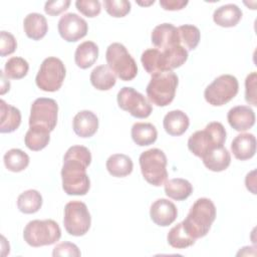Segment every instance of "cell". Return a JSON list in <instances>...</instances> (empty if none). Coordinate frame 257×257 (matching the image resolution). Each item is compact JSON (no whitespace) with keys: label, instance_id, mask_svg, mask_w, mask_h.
<instances>
[{"label":"cell","instance_id":"6da1fadb","mask_svg":"<svg viewBox=\"0 0 257 257\" xmlns=\"http://www.w3.org/2000/svg\"><path fill=\"white\" fill-rule=\"evenodd\" d=\"M91 163V154L86 147L72 146L64 157L61 169L62 189L67 195L84 196L90 188L86 169Z\"/></svg>","mask_w":257,"mask_h":257},{"label":"cell","instance_id":"7a4b0ae2","mask_svg":"<svg viewBox=\"0 0 257 257\" xmlns=\"http://www.w3.org/2000/svg\"><path fill=\"white\" fill-rule=\"evenodd\" d=\"M216 219V207L208 198H200L191 207L182 222L186 232L194 239L205 237Z\"/></svg>","mask_w":257,"mask_h":257},{"label":"cell","instance_id":"3957f363","mask_svg":"<svg viewBox=\"0 0 257 257\" xmlns=\"http://www.w3.org/2000/svg\"><path fill=\"white\" fill-rule=\"evenodd\" d=\"M226 137L224 125L219 121H212L204 130L191 135L188 140V148L193 155L202 159L211 150L223 147Z\"/></svg>","mask_w":257,"mask_h":257},{"label":"cell","instance_id":"277c9868","mask_svg":"<svg viewBox=\"0 0 257 257\" xmlns=\"http://www.w3.org/2000/svg\"><path fill=\"white\" fill-rule=\"evenodd\" d=\"M178 83L179 78L173 70L153 74L146 89L150 101L157 106H167L174 100Z\"/></svg>","mask_w":257,"mask_h":257},{"label":"cell","instance_id":"5b68a950","mask_svg":"<svg viewBox=\"0 0 257 257\" xmlns=\"http://www.w3.org/2000/svg\"><path fill=\"white\" fill-rule=\"evenodd\" d=\"M144 179L155 187L164 185L168 179L167 157L160 149H150L143 152L139 159Z\"/></svg>","mask_w":257,"mask_h":257},{"label":"cell","instance_id":"8992f818","mask_svg":"<svg viewBox=\"0 0 257 257\" xmlns=\"http://www.w3.org/2000/svg\"><path fill=\"white\" fill-rule=\"evenodd\" d=\"M60 237V227L51 219L32 220L27 223L23 231L24 241L32 247L54 244Z\"/></svg>","mask_w":257,"mask_h":257},{"label":"cell","instance_id":"52a82bcc","mask_svg":"<svg viewBox=\"0 0 257 257\" xmlns=\"http://www.w3.org/2000/svg\"><path fill=\"white\" fill-rule=\"evenodd\" d=\"M105 58L108 67L121 80L130 81L137 76V63L123 44L118 42L109 44L105 52Z\"/></svg>","mask_w":257,"mask_h":257},{"label":"cell","instance_id":"ba28073f","mask_svg":"<svg viewBox=\"0 0 257 257\" xmlns=\"http://www.w3.org/2000/svg\"><path fill=\"white\" fill-rule=\"evenodd\" d=\"M66 69L63 62L57 57L45 58L36 74V85L43 91H57L65 78Z\"/></svg>","mask_w":257,"mask_h":257},{"label":"cell","instance_id":"9c48e42d","mask_svg":"<svg viewBox=\"0 0 257 257\" xmlns=\"http://www.w3.org/2000/svg\"><path fill=\"white\" fill-rule=\"evenodd\" d=\"M238 79L231 74H222L206 87L204 97L209 104L221 106L233 99L238 93Z\"/></svg>","mask_w":257,"mask_h":257},{"label":"cell","instance_id":"30bf717a","mask_svg":"<svg viewBox=\"0 0 257 257\" xmlns=\"http://www.w3.org/2000/svg\"><path fill=\"white\" fill-rule=\"evenodd\" d=\"M91 224L87 206L80 201H70L64 207L63 225L66 232L72 236L85 235Z\"/></svg>","mask_w":257,"mask_h":257},{"label":"cell","instance_id":"8fae6325","mask_svg":"<svg viewBox=\"0 0 257 257\" xmlns=\"http://www.w3.org/2000/svg\"><path fill=\"white\" fill-rule=\"evenodd\" d=\"M57 102L48 97L36 98L31 104L29 126H40L52 132L57 123Z\"/></svg>","mask_w":257,"mask_h":257},{"label":"cell","instance_id":"7c38bea8","mask_svg":"<svg viewBox=\"0 0 257 257\" xmlns=\"http://www.w3.org/2000/svg\"><path fill=\"white\" fill-rule=\"evenodd\" d=\"M117 104L137 118H146L152 113V105L149 100L133 87L124 86L120 88L116 96Z\"/></svg>","mask_w":257,"mask_h":257},{"label":"cell","instance_id":"4fadbf2b","mask_svg":"<svg viewBox=\"0 0 257 257\" xmlns=\"http://www.w3.org/2000/svg\"><path fill=\"white\" fill-rule=\"evenodd\" d=\"M58 32L62 39L67 42H76L87 34L86 21L75 13H66L58 21Z\"/></svg>","mask_w":257,"mask_h":257},{"label":"cell","instance_id":"5bb4252c","mask_svg":"<svg viewBox=\"0 0 257 257\" xmlns=\"http://www.w3.org/2000/svg\"><path fill=\"white\" fill-rule=\"evenodd\" d=\"M153 45L159 50H166L181 45L178 28L171 23H163L154 28L151 34Z\"/></svg>","mask_w":257,"mask_h":257},{"label":"cell","instance_id":"9a60e30c","mask_svg":"<svg viewBox=\"0 0 257 257\" xmlns=\"http://www.w3.org/2000/svg\"><path fill=\"white\" fill-rule=\"evenodd\" d=\"M150 216L156 225L167 227L177 219L178 210L173 202L167 199H158L151 206Z\"/></svg>","mask_w":257,"mask_h":257},{"label":"cell","instance_id":"2e32d148","mask_svg":"<svg viewBox=\"0 0 257 257\" xmlns=\"http://www.w3.org/2000/svg\"><path fill=\"white\" fill-rule=\"evenodd\" d=\"M227 120L237 132H245L255 123V112L249 105H237L227 113Z\"/></svg>","mask_w":257,"mask_h":257},{"label":"cell","instance_id":"e0dca14e","mask_svg":"<svg viewBox=\"0 0 257 257\" xmlns=\"http://www.w3.org/2000/svg\"><path fill=\"white\" fill-rule=\"evenodd\" d=\"M72 127L78 137L90 138L97 132L98 118L90 110H80L73 117Z\"/></svg>","mask_w":257,"mask_h":257},{"label":"cell","instance_id":"ac0fdd59","mask_svg":"<svg viewBox=\"0 0 257 257\" xmlns=\"http://www.w3.org/2000/svg\"><path fill=\"white\" fill-rule=\"evenodd\" d=\"M141 61L145 70L151 75L163 71H172L169 68L165 52L157 48H149L145 50L141 56Z\"/></svg>","mask_w":257,"mask_h":257},{"label":"cell","instance_id":"d6986e66","mask_svg":"<svg viewBox=\"0 0 257 257\" xmlns=\"http://www.w3.org/2000/svg\"><path fill=\"white\" fill-rule=\"evenodd\" d=\"M231 151L234 157L240 161L253 158L256 153L255 136L249 133L238 135L231 143Z\"/></svg>","mask_w":257,"mask_h":257},{"label":"cell","instance_id":"ffe728a7","mask_svg":"<svg viewBox=\"0 0 257 257\" xmlns=\"http://www.w3.org/2000/svg\"><path fill=\"white\" fill-rule=\"evenodd\" d=\"M23 28L26 36L32 40H40L48 30V24L45 16L40 13H29L23 21Z\"/></svg>","mask_w":257,"mask_h":257},{"label":"cell","instance_id":"44dd1931","mask_svg":"<svg viewBox=\"0 0 257 257\" xmlns=\"http://www.w3.org/2000/svg\"><path fill=\"white\" fill-rule=\"evenodd\" d=\"M21 123L20 110L8 104L4 99L0 100V133H12L16 131Z\"/></svg>","mask_w":257,"mask_h":257},{"label":"cell","instance_id":"7402d4cb","mask_svg":"<svg viewBox=\"0 0 257 257\" xmlns=\"http://www.w3.org/2000/svg\"><path fill=\"white\" fill-rule=\"evenodd\" d=\"M163 125L167 134L173 137H179L188 130L190 125V119L184 111L175 109L169 111L165 115Z\"/></svg>","mask_w":257,"mask_h":257},{"label":"cell","instance_id":"603a6c76","mask_svg":"<svg viewBox=\"0 0 257 257\" xmlns=\"http://www.w3.org/2000/svg\"><path fill=\"white\" fill-rule=\"evenodd\" d=\"M202 161L208 170L212 172H222L230 166L231 155L229 151L223 146L208 152L202 158Z\"/></svg>","mask_w":257,"mask_h":257},{"label":"cell","instance_id":"cb8c5ba5","mask_svg":"<svg viewBox=\"0 0 257 257\" xmlns=\"http://www.w3.org/2000/svg\"><path fill=\"white\" fill-rule=\"evenodd\" d=\"M242 18L241 9L235 4H225L213 13L214 22L221 27H234Z\"/></svg>","mask_w":257,"mask_h":257},{"label":"cell","instance_id":"d4e9b609","mask_svg":"<svg viewBox=\"0 0 257 257\" xmlns=\"http://www.w3.org/2000/svg\"><path fill=\"white\" fill-rule=\"evenodd\" d=\"M98 57V46L93 41H84L80 43L74 53L75 64L81 69H86L96 61Z\"/></svg>","mask_w":257,"mask_h":257},{"label":"cell","instance_id":"484cf974","mask_svg":"<svg viewBox=\"0 0 257 257\" xmlns=\"http://www.w3.org/2000/svg\"><path fill=\"white\" fill-rule=\"evenodd\" d=\"M105 167L112 177L122 178L133 172L134 164L128 156L124 154H113L106 160Z\"/></svg>","mask_w":257,"mask_h":257},{"label":"cell","instance_id":"4316f807","mask_svg":"<svg viewBox=\"0 0 257 257\" xmlns=\"http://www.w3.org/2000/svg\"><path fill=\"white\" fill-rule=\"evenodd\" d=\"M90 82L92 86L98 90H108L115 85L116 76L108 65L101 64L92 69Z\"/></svg>","mask_w":257,"mask_h":257},{"label":"cell","instance_id":"83f0119b","mask_svg":"<svg viewBox=\"0 0 257 257\" xmlns=\"http://www.w3.org/2000/svg\"><path fill=\"white\" fill-rule=\"evenodd\" d=\"M132 139L140 147L150 146L157 141L158 132L154 124L150 122H136L131 131Z\"/></svg>","mask_w":257,"mask_h":257},{"label":"cell","instance_id":"f1b7e54d","mask_svg":"<svg viewBox=\"0 0 257 257\" xmlns=\"http://www.w3.org/2000/svg\"><path fill=\"white\" fill-rule=\"evenodd\" d=\"M166 195L176 201L186 200L193 193V186L188 180L182 178H175L165 183Z\"/></svg>","mask_w":257,"mask_h":257},{"label":"cell","instance_id":"f546056e","mask_svg":"<svg viewBox=\"0 0 257 257\" xmlns=\"http://www.w3.org/2000/svg\"><path fill=\"white\" fill-rule=\"evenodd\" d=\"M50 141V132L40 126H29L25 137V146L34 152L43 150Z\"/></svg>","mask_w":257,"mask_h":257},{"label":"cell","instance_id":"4dcf8cb0","mask_svg":"<svg viewBox=\"0 0 257 257\" xmlns=\"http://www.w3.org/2000/svg\"><path fill=\"white\" fill-rule=\"evenodd\" d=\"M42 206V196L36 190H27L21 193L17 199V207L24 214H34Z\"/></svg>","mask_w":257,"mask_h":257},{"label":"cell","instance_id":"1f68e13d","mask_svg":"<svg viewBox=\"0 0 257 257\" xmlns=\"http://www.w3.org/2000/svg\"><path fill=\"white\" fill-rule=\"evenodd\" d=\"M3 161L8 171L18 173L28 167L29 156L20 149H11L5 153Z\"/></svg>","mask_w":257,"mask_h":257},{"label":"cell","instance_id":"d6a6232c","mask_svg":"<svg viewBox=\"0 0 257 257\" xmlns=\"http://www.w3.org/2000/svg\"><path fill=\"white\" fill-rule=\"evenodd\" d=\"M168 243L177 249H185L187 247L192 246L196 239L192 238L185 230L183 223H179L176 226H174L168 233L167 236Z\"/></svg>","mask_w":257,"mask_h":257},{"label":"cell","instance_id":"836d02e7","mask_svg":"<svg viewBox=\"0 0 257 257\" xmlns=\"http://www.w3.org/2000/svg\"><path fill=\"white\" fill-rule=\"evenodd\" d=\"M179 37L181 45L188 51V50H194L201 38V33L198 27L192 24H184L178 27Z\"/></svg>","mask_w":257,"mask_h":257},{"label":"cell","instance_id":"e575fe53","mask_svg":"<svg viewBox=\"0 0 257 257\" xmlns=\"http://www.w3.org/2000/svg\"><path fill=\"white\" fill-rule=\"evenodd\" d=\"M29 69L28 62L19 56H13L9 58L4 66V73L7 78L21 79L23 78Z\"/></svg>","mask_w":257,"mask_h":257},{"label":"cell","instance_id":"d590c367","mask_svg":"<svg viewBox=\"0 0 257 257\" xmlns=\"http://www.w3.org/2000/svg\"><path fill=\"white\" fill-rule=\"evenodd\" d=\"M105 11L112 17H124L131 11V2L126 0H104Z\"/></svg>","mask_w":257,"mask_h":257},{"label":"cell","instance_id":"8d00e7d4","mask_svg":"<svg viewBox=\"0 0 257 257\" xmlns=\"http://www.w3.org/2000/svg\"><path fill=\"white\" fill-rule=\"evenodd\" d=\"M75 6L81 14L89 18L97 16L101 10V5L98 0H77Z\"/></svg>","mask_w":257,"mask_h":257},{"label":"cell","instance_id":"74e56055","mask_svg":"<svg viewBox=\"0 0 257 257\" xmlns=\"http://www.w3.org/2000/svg\"><path fill=\"white\" fill-rule=\"evenodd\" d=\"M17 48V42L15 37L7 31L2 30L0 32V55L2 57L12 54Z\"/></svg>","mask_w":257,"mask_h":257},{"label":"cell","instance_id":"f35d334b","mask_svg":"<svg viewBox=\"0 0 257 257\" xmlns=\"http://www.w3.org/2000/svg\"><path fill=\"white\" fill-rule=\"evenodd\" d=\"M256 80H257V73L255 71L248 74L245 79V99L249 104H252L254 106L257 105Z\"/></svg>","mask_w":257,"mask_h":257},{"label":"cell","instance_id":"ab89813d","mask_svg":"<svg viewBox=\"0 0 257 257\" xmlns=\"http://www.w3.org/2000/svg\"><path fill=\"white\" fill-rule=\"evenodd\" d=\"M52 255L55 256H69L79 257L81 255L78 247L70 242H62L57 244L52 251Z\"/></svg>","mask_w":257,"mask_h":257},{"label":"cell","instance_id":"60d3db41","mask_svg":"<svg viewBox=\"0 0 257 257\" xmlns=\"http://www.w3.org/2000/svg\"><path fill=\"white\" fill-rule=\"evenodd\" d=\"M70 5L69 0H57V1H47L44 5V11L50 16H57L60 13L67 10Z\"/></svg>","mask_w":257,"mask_h":257},{"label":"cell","instance_id":"b9f144b4","mask_svg":"<svg viewBox=\"0 0 257 257\" xmlns=\"http://www.w3.org/2000/svg\"><path fill=\"white\" fill-rule=\"evenodd\" d=\"M187 0H161L160 5L165 10L176 11L185 8L188 5Z\"/></svg>","mask_w":257,"mask_h":257},{"label":"cell","instance_id":"7bdbcfd3","mask_svg":"<svg viewBox=\"0 0 257 257\" xmlns=\"http://www.w3.org/2000/svg\"><path fill=\"white\" fill-rule=\"evenodd\" d=\"M255 174L256 171L253 170L252 172L248 173L246 178H245V184H246V188L252 193V194H256V178H255Z\"/></svg>","mask_w":257,"mask_h":257},{"label":"cell","instance_id":"ee69618b","mask_svg":"<svg viewBox=\"0 0 257 257\" xmlns=\"http://www.w3.org/2000/svg\"><path fill=\"white\" fill-rule=\"evenodd\" d=\"M1 72V88H0V93L4 94L5 92H7L10 89V82L8 80V78H6L7 76L5 75L4 71H0Z\"/></svg>","mask_w":257,"mask_h":257},{"label":"cell","instance_id":"f6af8a7d","mask_svg":"<svg viewBox=\"0 0 257 257\" xmlns=\"http://www.w3.org/2000/svg\"><path fill=\"white\" fill-rule=\"evenodd\" d=\"M139 5H143V6H148V5H151V4H154L155 3V0H151L149 2H141V1H138L137 2Z\"/></svg>","mask_w":257,"mask_h":257}]
</instances>
